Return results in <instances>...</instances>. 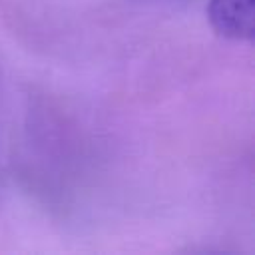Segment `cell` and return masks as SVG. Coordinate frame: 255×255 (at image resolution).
<instances>
[{"mask_svg": "<svg viewBox=\"0 0 255 255\" xmlns=\"http://www.w3.org/2000/svg\"><path fill=\"white\" fill-rule=\"evenodd\" d=\"M207 14L219 36L231 40L253 38V0H211Z\"/></svg>", "mask_w": 255, "mask_h": 255, "instance_id": "6da1fadb", "label": "cell"}]
</instances>
